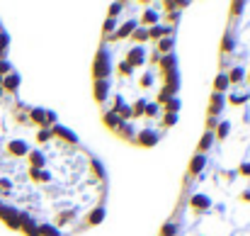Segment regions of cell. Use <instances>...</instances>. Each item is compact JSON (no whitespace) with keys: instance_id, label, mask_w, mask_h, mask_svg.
<instances>
[{"instance_id":"1","label":"cell","mask_w":250,"mask_h":236,"mask_svg":"<svg viewBox=\"0 0 250 236\" xmlns=\"http://www.w3.org/2000/svg\"><path fill=\"white\" fill-rule=\"evenodd\" d=\"M112 71H114V66H112V54H109L107 47L102 44V47L97 49V54H95V61H92V78L109 80Z\"/></svg>"},{"instance_id":"2","label":"cell","mask_w":250,"mask_h":236,"mask_svg":"<svg viewBox=\"0 0 250 236\" xmlns=\"http://www.w3.org/2000/svg\"><path fill=\"white\" fill-rule=\"evenodd\" d=\"M158 142H161V132H156V129H141L136 134V144L141 149H153Z\"/></svg>"},{"instance_id":"3","label":"cell","mask_w":250,"mask_h":236,"mask_svg":"<svg viewBox=\"0 0 250 236\" xmlns=\"http://www.w3.org/2000/svg\"><path fill=\"white\" fill-rule=\"evenodd\" d=\"M0 219H2L10 229H20V227H22V224H20V210L12 207V205H2V207H0Z\"/></svg>"},{"instance_id":"4","label":"cell","mask_w":250,"mask_h":236,"mask_svg":"<svg viewBox=\"0 0 250 236\" xmlns=\"http://www.w3.org/2000/svg\"><path fill=\"white\" fill-rule=\"evenodd\" d=\"M32 149H29V144L24 142V139H10L7 144H5V154L7 156H15V158H22L27 156Z\"/></svg>"},{"instance_id":"5","label":"cell","mask_w":250,"mask_h":236,"mask_svg":"<svg viewBox=\"0 0 250 236\" xmlns=\"http://www.w3.org/2000/svg\"><path fill=\"white\" fill-rule=\"evenodd\" d=\"M124 61H126L131 69H141V66L146 64V49H144V47H131V49L126 51Z\"/></svg>"},{"instance_id":"6","label":"cell","mask_w":250,"mask_h":236,"mask_svg":"<svg viewBox=\"0 0 250 236\" xmlns=\"http://www.w3.org/2000/svg\"><path fill=\"white\" fill-rule=\"evenodd\" d=\"M109 88H112V80H95L92 85V95H95V102L97 105H104L107 97H109Z\"/></svg>"},{"instance_id":"7","label":"cell","mask_w":250,"mask_h":236,"mask_svg":"<svg viewBox=\"0 0 250 236\" xmlns=\"http://www.w3.org/2000/svg\"><path fill=\"white\" fill-rule=\"evenodd\" d=\"M226 107V95H219V93H211L209 97V107H207V117H219Z\"/></svg>"},{"instance_id":"8","label":"cell","mask_w":250,"mask_h":236,"mask_svg":"<svg viewBox=\"0 0 250 236\" xmlns=\"http://www.w3.org/2000/svg\"><path fill=\"white\" fill-rule=\"evenodd\" d=\"M2 93H10V95H15L17 90H20V85H22V76L17 73V71H10L7 76H2Z\"/></svg>"},{"instance_id":"9","label":"cell","mask_w":250,"mask_h":236,"mask_svg":"<svg viewBox=\"0 0 250 236\" xmlns=\"http://www.w3.org/2000/svg\"><path fill=\"white\" fill-rule=\"evenodd\" d=\"M51 134H54V137H61V139L66 142V144H73V146H78V144H81L78 134H76L73 129L63 127V124H56V127H51Z\"/></svg>"},{"instance_id":"10","label":"cell","mask_w":250,"mask_h":236,"mask_svg":"<svg viewBox=\"0 0 250 236\" xmlns=\"http://www.w3.org/2000/svg\"><path fill=\"white\" fill-rule=\"evenodd\" d=\"M214 202H211V197L209 195H204V192H197V195H192L189 197V207H192V212H207L209 207H211Z\"/></svg>"},{"instance_id":"11","label":"cell","mask_w":250,"mask_h":236,"mask_svg":"<svg viewBox=\"0 0 250 236\" xmlns=\"http://www.w3.org/2000/svg\"><path fill=\"white\" fill-rule=\"evenodd\" d=\"M136 27H139V22H136V20H129V22H124V24H122V27H119V29H117L114 34H109L107 39H109V42H117V39L131 37V34L136 32Z\"/></svg>"},{"instance_id":"12","label":"cell","mask_w":250,"mask_h":236,"mask_svg":"<svg viewBox=\"0 0 250 236\" xmlns=\"http://www.w3.org/2000/svg\"><path fill=\"white\" fill-rule=\"evenodd\" d=\"M141 24H144V29H151V27L161 24V12L153 10V7H146V10L141 12Z\"/></svg>"},{"instance_id":"13","label":"cell","mask_w":250,"mask_h":236,"mask_svg":"<svg viewBox=\"0 0 250 236\" xmlns=\"http://www.w3.org/2000/svg\"><path fill=\"white\" fill-rule=\"evenodd\" d=\"M207 168V156H202V154H194V156L189 158V165H187V175L189 178H194V175H199L202 170Z\"/></svg>"},{"instance_id":"14","label":"cell","mask_w":250,"mask_h":236,"mask_svg":"<svg viewBox=\"0 0 250 236\" xmlns=\"http://www.w3.org/2000/svg\"><path fill=\"white\" fill-rule=\"evenodd\" d=\"M27 161H29V168H34V170H44V165H46V156L39 149H32L27 154Z\"/></svg>"},{"instance_id":"15","label":"cell","mask_w":250,"mask_h":236,"mask_svg":"<svg viewBox=\"0 0 250 236\" xmlns=\"http://www.w3.org/2000/svg\"><path fill=\"white\" fill-rule=\"evenodd\" d=\"M158 66H161L163 76L175 73V71H177V56H175V54H166V56H161V59H158Z\"/></svg>"},{"instance_id":"16","label":"cell","mask_w":250,"mask_h":236,"mask_svg":"<svg viewBox=\"0 0 250 236\" xmlns=\"http://www.w3.org/2000/svg\"><path fill=\"white\" fill-rule=\"evenodd\" d=\"M104 217H107V210H104L102 205H97V207L85 217V222H87V227H100V224L104 222Z\"/></svg>"},{"instance_id":"17","label":"cell","mask_w":250,"mask_h":236,"mask_svg":"<svg viewBox=\"0 0 250 236\" xmlns=\"http://www.w3.org/2000/svg\"><path fill=\"white\" fill-rule=\"evenodd\" d=\"M233 49H236V34L231 29H226V34L221 37V56L233 54Z\"/></svg>"},{"instance_id":"18","label":"cell","mask_w":250,"mask_h":236,"mask_svg":"<svg viewBox=\"0 0 250 236\" xmlns=\"http://www.w3.org/2000/svg\"><path fill=\"white\" fill-rule=\"evenodd\" d=\"M134 129H136V127H134L131 122H122V124L117 127V134H119L124 142L131 144V142H136V132H134Z\"/></svg>"},{"instance_id":"19","label":"cell","mask_w":250,"mask_h":236,"mask_svg":"<svg viewBox=\"0 0 250 236\" xmlns=\"http://www.w3.org/2000/svg\"><path fill=\"white\" fill-rule=\"evenodd\" d=\"M172 34V27L170 24H156V27H151L148 29V39H163V37H170Z\"/></svg>"},{"instance_id":"20","label":"cell","mask_w":250,"mask_h":236,"mask_svg":"<svg viewBox=\"0 0 250 236\" xmlns=\"http://www.w3.org/2000/svg\"><path fill=\"white\" fill-rule=\"evenodd\" d=\"M211 144H214V132H204L202 139H199V144H197V154L207 156V151L211 149Z\"/></svg>"},{"instance_id":"21","label":"cell","mask_w":250,"mask_h":236,"mask_svg":"<svg viewBox=\"0 0 250 236\" xmlns=\"http://www.w3.org/2000/svg\"><path fill=\"white\" fill-rule=\"evenodd\" d=\"M44 119H46V110L44 107H29V122L32 124H39L44 129Z\"/></svg>"},{"instance_id":"22","label":"cell","mask_w":250,"mask_h":236,"mask_svg":"<svg viewBox=\"0 0 250 236\" xmlns=\"http://www.w3.org/2000/svg\"><path fill=\"white\" fill-rule=\"evenodd\" d=\"M102 124L107 127V129H112V132H117V127L122 124V119L114 115V112H109V110H104L102 112Z\"/></svg>"},{"instance_id":"23","label":"cell","mask_w":250,"mask_h":236,"mask_svg":"<svg viewBox=\"0 0 250 236\" xmlns=\"http://www.w3.org/2000/svg\"><path fill=\"white\" fill-rule=\"evenodd\" d=\"M231 88V83H229V76H226V71H221L216 78H214V93H219V95H224L226 90Z\"/></svg>"},{"instance_id":"24","label":"cell","mask_w":250,"mask_h":236,"mask_svg":"<svg viewBox=\"0 0 250 236\" xmlns=\"http://www.w3.org/2000/svg\"><path fill=\"white\" fill-rule=\"evenodd\" d=\"M226 76H229V83H231V85H241V83L246 80V69H241V66H233V69H231Z\"/></svg>"},{"instance_id":"25","label":"cell","mask_w":250,"mask_h":236,"mask_svg":"<svg viewBox=\"0 0 250 236\" xmlns=\"http://www.w3.org/2000/svg\"><path fill=\"white\" fill-rule=\"evenodd\" d=\"M146 107H148V100H146V97H139V100L131 105V119H136V117H144Z\"/></svg>"},{"instance_id":"26","label":"cell","mask_w":250,"mask_h":236,"mask_svg":"<svg viewBox=\"0 0 250 236\" xmlns=\"http://www.w3.org/2000/svg\"><path fill=\"white\" fill-rule=\"evenodd\" d=\"M180 110H182V100L180 97H170L163 105V115H177Z\"/></svg>"},{"instance_id":"27","label":"cell","mask_w":250,"mask_h":236,"mask_svg":"<svg viewBox=\"0 0 250 236\" xmlns=\"http://www.w3.org/2000/svg\"><path fill=\"white\" fill-rule=\"evenodd\" d=\"M172 47H175V34L158 39V51H161L163 56H166V54H172Z\"/></svg>"},{"instance_id":"28","label":"cell","mask_w":250,"mask_h":236,"mask_svg":"<svg viewBox=\"0 0 250 236\" xmlns=\"http://www.w3.org/2000/svg\"><path fill=\"white\" fill-rule=\"evenodd\" d=\"M229 134H231V122H229V119H226V122H219V127H216V132H214V139H221V142H224Z\"/></svg>"},{"instance_id":"29","label":"cell","mask_w":250,"mask_h":236,"mask_svg":"<svg viewBox=\"0 0 250 236\" xmlns=\"http://www.w3.org/2000/svg\"><path fill=\"white\" fill-rule=\"evenodd\" d=\"M90 168H92V173H95L100 180H104V178H107V170H104V165H102V161H100V158H90Z\"/></svg>"},{"instance_id":"30","label":"cell","mask_w":250,"mask_h":236,"mask_svg":"<svg viewBox=\"0 0 250 236\" xmlns=\"http://www.w3.org/2000/svg\"><path fill=\"white\" fill-rule=\"evenodd\" d=\"M7 49H10V34L0 27V59H7Z\"/></svg>"},{"instance_id":"31","label":"cell","mask_w":250,"mask_h":236,"mask_svg":"<svg viewBox=\"0 0 250 236\" xmlns=\"http://www.w3.org/2000/svg\"><path fill=\"white\" fill-rule=\"evenodd\" d=\"M180 234V224L177 222H166L161 227V236H177Z\"/></svg>"},{"instance_id":"32","label":"cell","mask_w":250,"mask_h":236,"mask_svg":"<svg viewBox=\"0 0 250 236\" xmlns=\"http://www.w3.org/2000/svg\"><path fill=\"white\" fill-rule=\"evenodd\" d=\"M229 102L231 105H246V102H250V93H233V95H229Z\"/></svg>"},{"instance_id":"33","label":"cell","mask_w":250,"mask_h":236,"mask_svg":"<svg viewBox=\"0 0 250 236\" xmlns=\"http://www.w3.org/2000/svg\"><path fill=\"white\" fill-rule=\"evenodd\" d=\"M39 236H61V229L51 224H39Z\"/></svg>"},{"instance_id":"34","label":"cell","mask_w":250,"mask_h":236,"mask_svg":"<svg viewBox=\"0 0 250 236\" xmlns=\"http://www.w3.org/2000/svg\"><path fill=\"white\" fill-rule=\"evenodd\" d=\"M102 32H104V39L109 37V32H117V20L107 17V20H104V24H102Z\"/></svg>"},{"instance_id":"35","label":"cell","mask_w":250,"mask_h":236,"mask_svg":"<svg viewBox=\"0 0 250 236\" xmlns=\"http://www.w3.org/2000/svg\"><path fill=\"white\" fill-rule=\"evenodd\" d=\"M136 42H139V47L144 44V42H148V29H144V27H136V32L131 34Z\"/></svg>"},{"instance_id":"36","label":"cell","mask_w":250,"mask_h":236,"mask_svg":"<svg viewBox=\"0 0 250 236\" xmlns=\"http://www.w3.org/2000/svg\"><path fill=\"white\" fill-rule=\"evenodd\" d=\"M124 10V5L122 2H112L109 7H107V17H112V20H117V15Z\"/></svg>"},{"instance_id":"37","label":"cell","mask_w":250,"mask_h":236,"mask_svg":"<svg viewBox=\"0 0 250 236\" xmlns=\"http://www.w3.org/2000/svg\"><path fill=\"white\" fill-rule=\"evenodd\" d=\"M117 73H119V76H122V78H129V76H131V73H134V69H131V66H129V64H126V61H122V64H119V66H117Z\"/></svg>"},{"instance_id":"38","label":"cell","mask_w":250,"mask_h":236,"mask_svg":"<svg viewBox=\"0 0 250 236\" xmlns=\"http://www.w3.org/2000/svg\"><path fill=\"white\" fill-rule=\"evenodd\" d=\"M158 112H161V105H156V102H148V107H146V112H144V117H148V119H153V117H158Z\"/></svg>"},{"instance_id":"39","label":"cell","mask_w":250,"mask_h":236,"mask_svg":"<svg viewBox=\"0 0 250 236\" xmlns=\"http://www.w3.org/2000/svg\"><path fill=\"white\" fill-rule=\"evenodd\" d=\"M243 10H246V2H243V0H238V2H231V17H238Z\"/></svg>"},{"instance_id":"40","label":"cell","mask_w":250,"mask_h":236,"mask_svg":"<svg viewBox=\"0 0 250 236\" xmlns=\"http://www.w3.org/2000/svg\"><path fill=\"white\" fill-rule=\"evenodd\" d=\"M51 137H54L51 129H39V132H37V142H39V144H46Z\"/></svg>"},{"instance_id":"41","label":"cell","mask_w":250,"mask_h":236,"mask_svg":"<svg viewBox=\"0 0 250 236\" xmlns=\"http://www.w3.org/2000/svg\"><path fill=\"white\" fill-rule=\"evenodd\" d=\"M10 71H15V66H12L7 59H0V78H2V76H7Z\"/></svg>"},{"instance_id":"42","label":"cell","mask_w":250,"mask_h":236,"mask_svg":"<svg viewBox=\"0 0 250 236\" xmlns=\"http://www.w3.org/2000/svg\"><path fill=\"white\" fill-rule=\"evenodd\" d=\"M236 175H243V178H250V161H243L236 170Z\"/></svg>"},{"instance_id":"43","label":"cell","mask_w":250,"mask_h":236,"mask_svg":"<svg viewBox=\"0 0 250 236\" xmlns=\"http://www.w3.org/2000/svg\"><path fill=\"white\" fill-rule=\"evenodd\" d=\"M139 85H141V88H151V85H153V73L146 71V73L141 76V80H139Z\"/></svg>"},{"instance_id":"44","label":"cell","mask_w":250,"mask_h":236,"mask_svg":"<svg viewBox=\"0 0 250 236\" xmlns=\"http://www.w3.org/2000/svg\"><path fill=\"white\" fill-rule=\"evenodd\" d=\"M68 219H73V212H61L59 214V219H56V224L54 227H61V224H66Z\"/></svg>"},{"instance_id":"45","label":"cell","mask_w":250,"mask_h":236,"mask_svg":"<svg viewBox=\"0 0 250 236\" xmlns=\"http://www.w3.org/2000/svg\"><path fill=\"white\" fill-rule=\"evenodd\" d=\"M177 124V115H163V127H175Z\"/></svg>"},{"instance_id":"46","label":"cell","mask_w":250,"mask_h":236,"mask_svg":"<svg viewBox=\"0 0 250 236\" xmlns=\"http://www.w3.org/2000/svg\"><path fill=\"white\" fill-rule=\"evenodd\" d=\"M219 127V117H207V132H214Z\"/></svg>"},{"instance_id":"47","label":"cell","mask_w":250,"mask_h":236,"mask_svg":"<svg viewBox=\"0 0 250 236\" xmlns=\"http://www.w3.org/2000/svg\"><path fill=\"white\" fill-rule=\"evenodd\" d=\"M29 178H32L34 183H39V178H42V170H34V168H29Z\"/></svg>"},{"instance_id":"48","label":"cell","mask_w":250,"mask_h":236,"mask_svg":"<svg viewBox=\"0 0 250 236\" xmlns=\"http://www.w3.org/2000/svg\"><path fill=\"white\" fill-rule=\"evenodd\" d=\"M167 20H170V22H172V24H175V22H177V20H180V10H172V12H170V15H167Z\"/></svg>"},{"instance_id":"49","label":"cell","mask_w":250,"mask_h":236,"mask_svg":"<svg viewBox=\"0 0 250 236\" xmlns=\"http://www.w3.org/2000/svg\"><path fill=\"white\" fill-rule=\"evenodd\" d=\"M51 180V173L49 170H42V178H39V183H49Z\"/></svg>"},{"instance_id":"50","label":"cell","mask_w":250,"mask_h":236,"mask_svg":"<svg viewBox=\"0 0 250 236\" xmlns=\"http://www.w3.org/2000/svg\"><path fill=\"white\" fill-rule=\"evenodd\" d=\"M238 200H241V202H250V190H243V192L238 195Z\"/></svg>"},{"instance_id":"51","label":"cell","mask_w":250,"mask_h":236,"mask_svg":"<svg viewBox=\"0 0 250 236\" xmlns=\"http://www.w3.org/2000/svg\"><path fill=\"white\" fill-rule=\"evenodd\" d=\"M246 80H248V83H250V71H248V73H246Z\"/></svg>"}]
</instances>
